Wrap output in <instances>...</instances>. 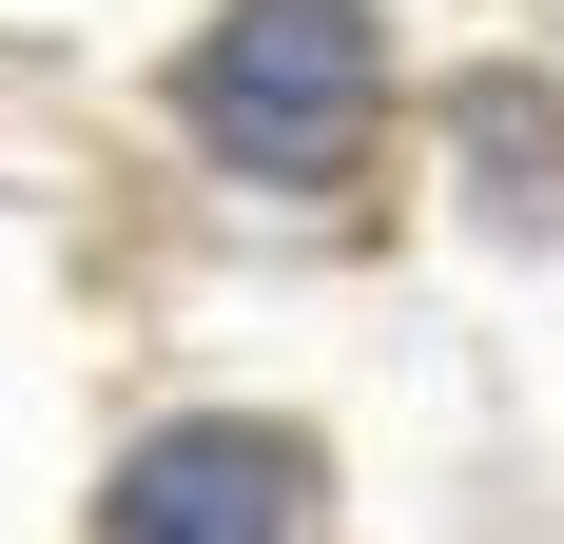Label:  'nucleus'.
<instances>
[{"mask_svg": "<svg viewBox=\"0 0 564 544\" xmlns=\"http://www.w3.org/2000/svg\"><path fill=\"white\" fill-rule=\"evenodd\" d=\"M370 0H234L215 40H195V78H175V117L215 137L234 175H273V195H312V175H350V137H370Z\"/></svg>", "mask_w": 564, "mask_h": 544, "instance_id": "f257e3e1", "label": "nucleus"}, {"mask_svg": "<svg viewBox=\"0 0 564 544\" xmlns=\"http://www.w3.org/2000/svg\"><path fill=\"white\" fill-rule=\"evenodd\" d=\"M292 525H312V467L273 428H156L98 505V544H292Z\"/></svg>", "mask_w": 564, "mask_h": 544, "instance_id": "f03ea898", "label": "nucleus"}]
</instances>
